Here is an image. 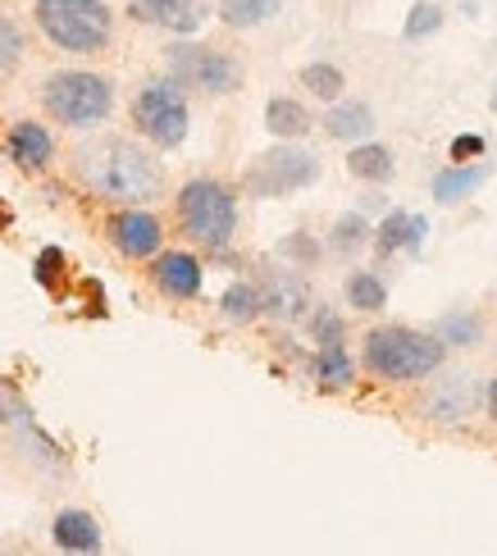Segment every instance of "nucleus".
Masks as SVG:
<instances>
[{
	"label": "nucleus",
	"mask_w": 497,
	"mask_h": 556,
	"mask_svg": "<svg viewBox=\"0 0 497 556\" xmlns=\"http://www.w3.org/2000/svg\"><path fill=\"white\" fill-rule=\"evenodd\" d=\"M74 174L87 192L101 201L120 205H141L164 192V165L147 151L128 142V137H97L74 151Z\"/></svg>",
	"instance_id": "obj_1"
},
{
	"label": "nucleus",
	"mask_w": 497,
	"mask_h": 556,
	"mask_svg": "<svg viewBox=\"0 0 497 556\" xmlns=\"http://www.w3.org/2000/svg\"><path fill=\"white\" fill-rule=\"evenodd\" d=\"M443 361H447V346L434 333L407 329V324H378L361 342L365 375L384 383H424L438 375Z\"/></svg>",
	"instance_id": "obj_2"
},
{
	"label": "nucleus",
	"mask_w": 497,
	"mask_h": 556,
	"mask_svg": "<svg viewBox=\"0 0 497 556\" xmlns=\"http://www.w3.org/2000/svg\"><path fill=\"white\" fill-rule=\"evenodd\" d=\"M41 110L74 132L97 128L114 110V83L105 74H91V68H55L41 83Z\"/></svg>",
	"instance_id": "obj_3"
},
{
	"label": "nucleus",
	"mask_w": 497,
	"mask_h": 556,
	"mask_svg": "<svg viewBox=\"0 0 497 556\" xmlns=\"http://www.w3.org/2000/svg\"><path fill=\"white\" fill-rule=\"evenodd\" d=\"M37 28L69 55H101L114 37V14L105 0H37Z\"/></svg>",
	"instance_id": "obj_4"
},
{
	"label": "nucleus",
	"mask_w": 497,
	"mask_h": 556,
	"mask_svg": "<svg viewBox=\"0 0 497 556\" xmlns=\"http://www.w3.org/2000/svg\"><path fill=\"white\" fill-rule=\"evenodd\" d=\"M174 205H178L183 233L206 251H224L233 242V233H238V197H233V188L220 178L183 182Z\"/></svg>",
	"instance_id": "obj_5"
},
{
	"label": "nucleus",
	"mask_w": 497,
	"mask_h": 556,
	"mask_svg": "<svg viewBox=\"0 0 497 556\" xmlns=\"http://www.w3.org/2000/svg\"><path fill=\"white\" fill-rule=\"evenodd\" d=\"M133 128L160 151L183 147L187 128H192V105H187L183 87L174 78H156V83L141 87L133 97Z\"/></svg>",
	"instance_id": "obj_6"
},
{
	"label": "nucleus",
	"mask_w": 497,
	"mask_h": 556,
	"mask_svg": "<svg viewBox=\"0 0 497 556\" xmlns=\"http://www.w3.org/2000/svg\"><path fill=\"white\" fill-rule=\"evenodd\" d=\"M320 178V160L315 151L306 147H274L265 155H256L247 174H243V188L251 197H293L301 188H311V182Z\"/></svg>",
	"instance_id": "obj_7"
},
{
	"label": "nucleus",
	"mask_w": 497,
	"mask_h": 556,
	"mask_svg": "<svg viewBox=\"0 0 497 556\" xmlns=\"http://www.w3.org/2000/svg\"><path fill=\"white\" fill-rule=\"evenodd\" d=\"M170 78L178 87L206 91V97H228V91L243 87V64L228 51H215V46L178 41V46H170Z\"/></svg>",
	"instance_id": "obj_8"
},
{
	"label": "nucleus",
	"mask_w": 497,
	"mask_h": 556,
	"mask_svg": "<svg viewBox=\"0 0 497 556\" xmlns=\"http://www.w3.org/2000/svg\"><path fill=\"white\" fill-rule=\"evenodd\" d=\"M480 402H484V388L475 383V375H465V369L430 379V388H424V397H420L424 415H430V420H443V425L470 420V415L480 410Z\"/></svg>",
	"instance_id": "obj_9"
},
{
	"label": "nucleus",
	"mask_w": 497,
	"mask_h": 556,
	"mask_svg": "<svg viewBox=\"0 0 497 556\" xmlns=\"http://www.w3.org/2000/svg\"><path fill=\"white\" fill-rule=\"evenodd\" d=\"M260 292V315H270L278 324H297L315 311V296H311V283L293 269H270L265 278L256 283Z\"/></svg>",
	"instance_id": "obj_10"
},
{
	"label": "nucleus",
	"mask_w": 497,
	"mask_h": 556,
	"mask_svg": "<svg viewBox=\"0 0 497 556\" xmlns=\"http://www.w3.org/2000/svg\"><path fill=\"white\" fill-rule=\"evenodd\" d=\"M105 233H110L114 251L128 256V261H156L160 247H164V224L151 211H137V205H128V211L114 215L105 224Z\"/></svg>",
	"instance_id": "obj_11"
},
{
	"label": "nucleus",
	"mask_w": 497,
	"mask_h": 556,
	"mask_svg": "<svg viewBox=\"0 0 497 556\" xmlns=\"http://www.w3.org/2000/svg\"><path fill=\"white\" fill-rule=\"evenodd\" d=\"M151 283L174 301H192V296H201L206 269H201V261L192 256V251H160V256L151 261Z\"/></svg>",
	"instance_id": "obj_12"
},
{
	"label": "nucleus",
	"mask_w": 497,
	"mask_h": 556,
	"mask_svg": "<svg viewBox=\"0 0 497 556\" xmlns=\"http://www.w3.org/2000/svg\"><path fill=\"white\" fill-rule=\"evenodd\" d=\"M424 233H430V219L424 215H411V211H388L384 215V224L374 228V251H378V261H388V256H397V251H415L424 247Z\"/></svg>",
	"instance_id": "obj_13"
},
{
	"label": "nucleus",
	"mask_w": 497,
	"mask_h": 556,
	"mask_svg": "<svg viewBox=\"0 0 497 556\" xmlns=\"http://www.w3.org/2000/svg\"><path fill=\"white\" fill-rule=\"evenodd\" d=\"M51 543L64 552V556H97L101 552V525L91 511H78V506H69L51 520Z\"/></svg>",
	"instance_id": "obj_14"
},
{
	"label": "nucleus",
	"mask_w": 497,
	"mask_h": 556,
	"mask_svg": "<svg viewBox=\"0 0 497 556\" xmlns=\"http://www.w3.org/2000/svg\"><path fill=\"white\" fill-rule=\"evenodd\" d=\"M133 14L141 23H160V28L187 37V33L201 28L206 5H201V0H133Z\"/></svg>",
	"instance_id": "obj_15"
},
{
	"label": "nucleus",
	"mask_w": 497,
	"mask_h": 556,
	"mask_svg": "<svg viewBox=\"0 0 497 556\" xmlns=\"http://www.w3.org/2000/svg\"><path fill=\"white\" fill-rule=\"evenodd\" d=\"M10 160H14V165H23V169H46L55 160L51 128L37 124V119H18L10 128Z\"/></svg>",
	"instance_id": "obj_16"
},
{
	"label": "nucleus",
	"mask_w": 497,
	"mask_h": 556,
	"mask_svg": "<svg viewBox=\"0 0 497 556\" xmlns=\"http://www.w3.org/2000/svg\"><path fill=\"white\" fill-rule=\"evenodd\" d=\"M324 132L334 137V142H351V147L370 142V132H374L370 101H334L328 114H324Z\"/></svg>",
	"instance_id": "obj_17"
},
{
	"label": "nucleus",
	"mask_w": 497,
	"mask_h": 556,
	"mask_svg": "<svg viewBox=\"0 0 497 556\" xmlns=\"http://www.w3.org/2000/svg\"><path fill=\"white\" fill-rule=\"evenodd\" d=\"M311 110H306L297 97H274L265 105V128L278 137V142H297V137L311 132Z\"/></svg>",
	"instance_id": "obj_18"
},
{
	"label": "nucleus",
	"mask_w": 497,
	"mask_h": 556,
	"mask_svg": "<svg viewBox=\"0 0 497 556\" xmlns=\"http://www.w3.org/2000/svg\"><path fill=\"white\" fill-rule=\"evenodd\" d=\"M347 174L361 178V182H388L397 174V160L384 142H361L347 151Z\"/></svg>",
	"instance_id": "obj_19"
},
{
	"label": "nucleus",
	"mask_w": 497,
	"mask_h": 556,
	"mask_svg": "<svg viewBox=\"0 0 497 556\" xmlns=\"http://www.w3.org/2000/svg\"><path fill=\"white\" fill-rule=\"evenodd\" d=\"M347 306L361 315H378L388 306V283L374 269H351L347 274Z\"/></svg>",
	"instance_id": "obj_20"
},
{
	"label": "nucleus",
	"mask_w": 497,
	"mask_h": 556,
	"mask_svg": "<svg viewBox=\"0 0 497 556\" xmlns=\"http://www.w3.org/2000/svg\"><path fill=\"white\" fill-rule=\"evenodd\" d=\"M484 178H488V165H452V169H443V174L434 178V197H438L443 205H457V201H465L470 192H480Z\"/></svg>",
	"instance_id": "obj_21"
},
{
	"label": "nucleus",
	"mask_w": 497,
	"mask_h": 556,
	"mask_svg": "<svg viewBox=\"0 0 497 556\" xmlns=\"http://www.w3.org/2000/svg\"><path fill=\"white\" fill-rule=\"evenodd\" d=\"M370 238H374V228L365 224V215H361V211H351V215H338V219H334V233H328V251H334V256H357L361 247H370Z\"/></svg>",
	"instance_id": "obj_22"
},
{
	"label": "nucleus",
	"mask_w": 497,
	"mask_h": 556,
	"mask_svg": "<svg viewBox=\"0 0 497 556\" xmlns=\"http://www.w3.org/2000/svg\"><path fill=\"white\" fill-rule=\"evenodd\" d=\"M315 379L324 388H351L357 383V361L347 356V346H320L315 352Z\"/></svg>",
	"instance_id": "obj_23"
},
{
	"label": "nucleus",
	"mask_w": 497,
	"mask_h": 556,
	"mask_svg": "<svg viewBox=\"0 0 497 556\" xmlns=\"http://www.w3.org/2000/svg\"><path fill=\"white\" fill-rule=\"evenodd\" d=\"M301 87L311 91L315 101H343V87H347V78H343V68L338 64H328V60H315V64H306L301 68Z\"/></svg>",
	"instance_id": "obj_24"
},
{
	"label": "nucleus",
	"mask_w": 497,
	"mask_h": 556,
	"mask_svg": "<svg viewBox=\"0 0 497 556\" xmlns=\"http://www.w3.org/2000/svg\"><path fill=\"white\" fill-rule=\"evenodd\" d=\"M434 338H438L443 346H475V342L484 338V319L470 315V311H452V315L438 319Z\"/></svg>",
	"instance_id": "obj_25"
},
{
	"label": "nucleus",
	"mask_w": 497,
	"mask_h": 556,
	"mask_svg": "<svg viewBox=\"0 0 497 556\" xmlns=\"http://www.w3.org/2000/svg\"><path fill=\"white\" fill-rule=\"evenodd\" d=\"M283 10V0H220V18L228 28H256Z\"/></svg>",
	"instance_id": "obj_26"
},
{
	"label": "nucleus",
	"mask_w": 497,
	"mask_h": 556,
	"mask_svg": "<svg viewBox=\"0 0 497 556\" xmlns=\"http://www.w3.org/2000/svg\"><path fill=\"white\" fill-rule=\"evenodd\" d=\"M220 315H224L228 324H251V319H260V292H256V283H228L224 296H220Z\"/></svg>",
	"instance_id": "obj_27"
},
{
	"label": "nucleus",
	"mask_w": 497,
	"mask_h": 556,
	"mask_svg": "<svg viewBox=\"0 0 497 556\" xmlns=\"http://www.w3.org/2000/svg\"><path fill=\"white\" fill-rule=\"evenodd\" d=\"M438 28H443V10L434 5V0H420V5H411V14H407V28H401V37L415 41V37H430Z\"/></svg>",
	"instance_id": "obj_28"
},
{
	"label": "nucleus",
	"mask_w": 497,
	"mask_h": 556,
	"mask_svg": "<svg viewBox=\"0 0 497 556\" xmlns=\"http://www.w3.org/2000/svg\"><path fill=\"white\" fill-rule=\"evenodd\" d=\"M23 60V33H18V23L0 14V78L14 74Z\"/></svg>",
	"instance_id": "obj_29"
},
{
	"label": "nucleus",
	"mask_w": 497,
	"mask_h": 556,
	"mask_svg": "<svg viewBox=\"0 0 497 556\" xmlns=\"http://www.w3.org/2000/svg\"><path fill=\"white\" fill-rule=\"evenodd\" d=\"M278 256H283V261H297L301 269H311V265L324 256V247H320L311 233H293V238L278 242Z\"/></svg>",
	"instance_id": "obj_30"
},
{
	"label": "nucleus",
	"mask_w": 497,
	"mask_h": 556,
	"mask_svg": "<svg viewBox=\"0 0 497 556\" xmlns=\"http://www.w3.org/2000/svg\"><path fill=\"white\" fill-rule=\"evenodd\" d=\"M306 319H311V338L320 346H343V315H334L328 306H315Z\"/></svg>",
	"instance_id": "obj_31"
},
{
	"label": "nucleus",
	"mask_w": 497,
	"mask_h": 556,
	"mask_svg": "<svg viewBox=\"0 0 497 556\" xmlns=\"http://www.w3.org/2000/svg\"><path fill=\"white\" fill-rule=\"evenodd\" d=\"M470 155H484V137H457L452 142V165H465Z\"/></svg>",
	"instance_id": "obj_32"
},
{
	"label": "nucleus",
	"mask_w": 497,
	"mask_h": 556,
	"mask_svg": "<svg viewBox=\"0 0 497 556\" xmlns=\"http://www.w3.org/2000/svg\"><path fill=\"white\" fill-rule=\"evenodd\" d=\"M60 265H64V256H60L55 247H51V251H41V256H37V278H41V283H51V278L60 274Z\"/></svg>",
	"instance_id": "obj_33"
},
{
	"label": "nucleus",
	"mask_w": 497,
	"mask_h": 556,
	"mask_svg": "<svg viewBox=\"0 0 497 556\" xmlns=\"http://www.w3.org/2000/svg\"><path fill=\"white\" fill-rule=\"evenodd\" d=\"M484 410H488V420L497 425V379H488V388H484Z\"/></svg>",
	"instance_id": "obj_34"
},
{
	"label": "nucleus",
	"mask_w": 497,
	"mask_h": 556,
	"mask_svg": "<svg viewBox=\"0 0 497 556\" xmlns=\"http://www.w3.org/2000/svg\"><path fill=\"white\" fill-rule=\"evenodd\" d=\"M0 556H14V552H5V547H0Z\"/></svg>",
	"instance_id": "obj_35"
},
{
	"label": "nucleus",
	"mask_w": 497,
	"mask_h": 556,
	"mask_svg": "<svg viewBox=\"0 0 497 556\" xmlns=\"http://www.w3.org/2000/svg\"><path fill=\"white\" fill-rule=\"evenodd\" d=\"M493 110H497V91H493Z\"/></svg>",
	"instance_id": "obj_36"
}]
</instances>
